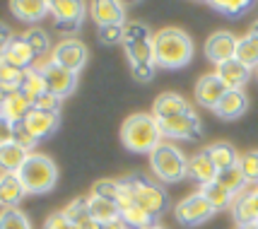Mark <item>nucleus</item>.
Here are the masks:
<instances>
[{
  "label": "nucleus",
  "instance_id": "obj_1",
  "mask_svg": "<svg viewBox=\"0 0 258 229\" xmlns=\"http://www.w3.org/2000/svg\"><path fill=\"white\" fill-rule=\"evenodd\" d=\"M193 58V39L183 29L167 27L155 34V63L159 68L181 70Z\"/></svg>",
  "mask_w": 258,
  "mask_h": 229
},
{
  "label": "nucleus",
  "instance_id": "obj_2",
  "mask_svg": "<svg viewBox=\"0 0 258 229\" xmlns=\"http://www.w3.org/2000/svg\"><path fill=\"white\" fill-rule=\"evenodd\" d=\"M162 130L152 114H133L121 126V142L128 152L135 155H152L162 145Z\"/></svg>",
  "mask_w": 258,
  "mask_h": 229
},
{
  "label": "nucleus",
  "instance_id": "obj_3",
  "mask_svg": "<svg viewBox=\"0 0 258 229\" xmlns=\"http://www.w3.org/2000/svg\"><path fill=\"white\" fill-rule=\"evenodd\" d=\"M150 167L162 183H179L188 176V157L171 142H162L150 155Z\"/></svg>",
  "mask_w": 258,
  "mask_h": 229
},
{
  "label": "nucleus",
  "instance_id": "obj_4",
  "mask_svg": "<svg viewBox=\"0 0 258 229\" xmlns=\"http://www.w3.org/2000/svg\"><path fill=\"white\" fill-rule=\"evenodd\" d=\"M121 181H123L125 188L131 191L135 205L147 210L150 215L159 217V215L169 207L167 191H164L159 183L152 181V179H147V176H143V174H133V176H125V179H121Z\"/></svg>",
  "mask_w": 258,
  "mask_h": 229
},
{
  "label": "nucleus",
  "instance_id": "obj_5",
  "mask_svg": "<svg viewBox=\"0 0 258 229\" xmlns=\"http://www.w3.org/2000/svg\"><path fill=\"white\" fill-rule=\"evenodd\" d=\"M123 48L131 60V68L135 65H157L155 63V34L143 22H125L123 27Z\"/></svg>",
  "mask_w": 258,
  "mask_h": 229
},
{
  "label": "nucleus",
  "instance_id": "obj_6",
  "mask_svg": "<svg viewBox=\"0 0 258 229\" xmlns=\"http://www.w3.org/2000/svg\"><path fill=\"white\" fill-rule=\"evenodd\" d=\"M20 179H22L27 193H48L58 183V169L51 157L32 152L29 160L20 169Z\"/></svg>",
  "mask_w": 258,
  "mask_h": 229
},
{
  "label": "nucleus",
  "instance_id": "obj_7",
  "mask_svg": "<svg viewBox=\"0 0 258 229\" xmlns=\"http://www.w3.org/2000/svg\"><path fill=\"white\" fill-rule=\"evenodd\" d=\"M213 212L215 207L208 203V198L201 191L191 193L188 198H183L179 205L174 207V217L183 227H198V224H203V222H208L213 217Z\"/></svg>",
  "mask_w": 258,
  "mask_h": 229
},
{
  "label": "nucleus",
  "instance_id": "obj_8",
  "mask_svg": "<svg viewBox=\"0 0 258 229\" xmlns=\"http://www.w3.org/2000/svg\"><path fill=\"white\" fill-rule=\"evenodd\" d=\"M159 130L162 135L169 140H196L201 137V118L196 111L191 114H179V116H169V118H159Z\"/></svg>",
  "mask_w": 258,
  "mask_h": 229
},
{
  "label": "nucleus",
  "instance_id": "obj_9",
  "mask_svg": "<svg viewBox=\"0 0 258 229\" xmlns=\"http://www.w3.org/2000/svg\"><path fill=\"white\" fill-rule=\"evenodd\" d=\"M87 58H90L87 46L82 44L80 39H73V36H70V39H63V41L53 48V53H51V60H53V63H58L60 68L70 70V72H75V75L87 65Z\"/></svg>",
  "mask_w": 258,
  "mask_h": 229
},
{
  "label": "nucleus",
  "instance_id": "obj_10",
  "mask_svg": "<svg viewBox=\"0 0 258 229\" xmlns=\"http://www.w3.org/2000/svg\"><path fill=\"white\" fill-rule=\"evenodd\" d=\"M34 109L32 99L22 94V92H10V94H3V104H0V116L5 121L8 128H15L24 123V118L29 116V111Z\"/></svg>",
  "mask_w": 258,
  "mask_h": 229
},
{
  "label": "nucleus",
  "instance_id": "obj_11",
  "mask_svg": "<svg viewBox=\"0 0 258 229\" xmlns=\"http://www.w3.org/2000/svg\"><path fill=\"white\" fill-rule=\"evenodd\" d=\"M51 15H53V22L58 29H66V32H75L82 20H85V3L78 0H56L51 3Z\"/></svg>",
  "mask_w": 258,
  "mask_h": 229
},
{
  "label": "nucleus",
  "instance_id": "obj_12",
  "mask_svg": "<svg viewBox=\"0 0 258 229\" xmlns=\"http://www.w3.org/2000/svg\"><path fill=\"white\" fill-rule=\"evenodd\" d=\"M39 70L44 72L48 92L58 94L60 99L68 97L70 92H75V87H78V75H75V72H70V70H66V68H60V65L53 63V60H48V63L41 65Z\"/></svg>",
  "mask_w": 258,
  "mask_h": 229
},
{
  "label": "nucleus",
  "instance_id": "obj_13",
  "mask_svg": "<svg viewBox=\"0 0 258 229\" xmlns=\"http://www.w3.org/2000/svg\"><path fill=\"white\" fill-rule=\"evenodd\" d=\"M227 87L225 82L220 80L215 72H208V75H203V78H198V82H196V102L201 104L203 109H217V104L222 102V97L227 94Z\"/></svg>",
  "mask_w": 258,
  "mask_h": 229
},
{
  "label": "nucleus",
  "instance_id": "obj_14",
  "mask_svg": "<svg viewBox=\"0 0 258 229\" xmlns=\"http://www.w3.org/2000/svg\"><path fill=\"white\" fill-rule=\"evenodd\" d=\"M236 44H239V39L234 34L217 32L205 41V56H208V60H213L215 65H222V63L236 56Z\"/></svg>",
  "mask_w": 258,
  "mask_h": 229
},
{
  "label": "nucleus",
  "instance_id": "obj_15",
  "mask_svg": "<svg viewBox=\"0 0 258 229\" xmlns=\"http://www.w3.org/2000/svg\"><path fill=\"white\" fill-rule=\"evenodd\" d=\"M90 15L97 27H123L125 24V8L116 0H97L90 5Z\"/></svg>",
  "mask_w": 258,
  "mask_h": 229
},
{
  "label": "nucleus",
  "instance_id": "obj_16",
  "mask_svg": "<svg viewBox=\"0 0 258 229\" xmlns=\"http://www.w3.org/2000/svg\"><path fill=\"white\" fill-rule=\"evenodd\" d=\"M58 123H60V116L51 114V111H39V109H32L29 116L24 118V128L32 133L39 142L51 137L58 130Z\"/></svg>",
  "mask_w": 258,
  "mask_h": 229
},
{
  "label": "nucleus",
  "instance_id": "obj_17",
  "mask_svg": "<svg viewBox=\"0 0 258 229\" xmlns=\"http://www.w3.org/2000/svg\"><path fill=\"white\" fill-rule=\"evenodd\" d=\"M215 75L225 82V87L229 92L232 90H244V85L251 80V68H246L241 60H227L222 65H215Z\"/></svg>",
  "mask_w": 258,
  "mask_h": 229
},
{
  "label": "nucleus",
  "instance_id": "obj_18",
  "mask_svg": "<svg viewBox=\"0 0 258 229\" xmlns=\"http://www.w3.org/2000/svg\"><path fill=\"white\" fill-rule=\"evenodd\" d=\"M217 167L213 164L210 160V155H208V149H203V152H196L193 157H188V179H193L196 183H201L203 186H208V183H215L217 181Z\"/></svg>",
  "mask_w": 258,
  "mask_h": 229
},
{
  "label": "nucleus",
  "instance_id": "obj_19",
  "mask_svg": "<svg viewBox=\"0 0 258 229\" xmlns=\"http://www.w3.org/2000/svg\"><path fill=\"white\" fill-rule=\"evenodd\" d=\"M191 104L186 102L181 94L176 92H164V94H159L155 104H152V116L155 118H169V116H179V114H191Z\"/></svg>",
  "mask_w": 258,
  "mask_h": 229
},
{
  "label": "nucleus",
  "instance_id": "obj_20",
  "mask_svg": "<svg viewBox=\"0 0 258 229\" xmlns=\"http://www.w3.org/2000/svg\"><path fill=\"white\" fill-rule=\"evenodd\" d=\"M232 215L239 227H253L258 224V198L253 191H244V193L234 198L232 205Z\"/></svg>",
  "mask_w": 258,
  "mask_h": 229
},
{
  "label": "nucleus",
  "instance_id": "obj_21",
  "mask_svg": "<svg viewBox=\"0 0 258 229\" xmlns=\"http://www.w3.org/2000/svg\"><path fill=\"white\" fill-rule=\"evenodd\" d=\"M32 152H27L24 147H20L10 135L0 142V167L10 174H20V169L24 167V162L29 160Z\"/></svg>",
  "mask_w": 258,
  "mask_h": 229
},
{
  "label": "nucleus",
  "instance_id": "obj_22",
  "mask_svg": "<svg viewBox=\"0 0 258 229\" xmlns=\"http://www.w3.org/2000/svg\"><path fill=\"white\" fill-rule=\"evenodd\" d=\"M34 51L29 48V44L24 41V36H17L10 46L3 48V63H8L12 68H20V70H32L34 63Z\"/></svg>",
  "mask_w": 258,
  "mask_h": 229
},
{
  "label": "nucleus",
  "instance_id": "obj_23",
  "mask_svg": "<svg viewBox=\"0 0 258 229\" xmlns=\"http://www.w3.org/2000/svg\"><path fill=\"white\" fill-rule=\"evenodd\" d=\"M248 109V99L244 90H232L227 92L225 97H222V102L217 104V109H215V114L220 116L222 121H236L239 116H244V111Z\"/></svg>",
  "mask_w": 258,
  "mask_h": 229
},
{
  "label": "nucleus",
  "instance_id": "obj_24",
  "mask_svg": "<svg viewBox=\"0 0 258 229\" xmlns=\"http://www.w3.org/2000/svg\"><path fill=\"white\" fill-rule=\"evenodd\" d=\"M10 10L12 15L20 20V22H39L41 17H46V15H51V3H46V0H15V3H10Z\"/></svg>",
  "mask_w": 258,
  "mask_h": 229
},
{
  "label": "nucleus",
  "instance_id": "obj_25",
  "mask_svg": "<svg viewBox=\"0 0 258 229\" xmlns=\"http://www.w3.org/2000/svg\"><path fill=\"white\" fill-rule=\"evenodd\" d=\"M24 195H27V188H24L20 174L3 172V176H0V203H3V207H15Z\"/></svg>",
  "mask_w": 258,
  "mask_h": 229
},
{
  "label": "nucleus",
  "instance_id": "obj_26",
  "mask_svg": "<svg viewBox=\"0 0 258 229\" xmlns=\"http://www.w3.org/2000/svg\"><path fill=\"white\" fill-rule=\"evenodd\" d=\"M87 207H90V215L97 219L99 224L121 219V210H118V205H116L113 200L99 198V195H94V193H90V198H87Z\"/></svg>",
  "mask_w": 258,
  "mask_h": 229
},
{
  "label": "nucleus",
  "instance_id": "obj_27",
  "mask_svg": "<svg viewBox=\"0 0 258 229\" xmlns=\"http://www.w3.org/2000/svg\"><path fill=\"white\" fill-rule=\"evenodd\" d=\"M66 217L75 224V229H101V224L90 215V207H87V198H78L73 200L70 205L63 210Z\"/></svg>",
  "mask_w": 258,
  "mask_h": 229
},
{
  "label": "nucleus",
  "instance_id": "obj_28",
  "mask_svg": "<svg viewBox=\"0 0 258 229\" xmlns=\"http://www.w3.org/2000/svg\"><path fill=\"white\" fill-rule=\"evenodd\" d=\"M208 155H210L213 164L217 167V172L234 169V167H239V160H241L229 142H213V145L208 147Z\"/></svg>",
  "mask_w": 258,
  "mask_h": 229
},
{
  "label": "nucleus",
  "instance_id": "obj_29",
  "mask_svg": "<svg viewBox=\"0 0 258 229\" xmlns=\"http://www.w3.org/2000/svg\"><path fill=\"white\" fill-rule=\"evenodd\" d=\"M236 60H241L246 68H258V39L253 34H244L236 44Z\"/></svg>",
  "mask_w": 258,
  "mask_h": 229
},
{
  "label": "nucleus",
  "instance_id": "obj_30",
  "mask_svg": "<svg viewBox=\"0 0 258 229\" xmlns=\"http://www.w3.org/2000/svg\"><path fill=\"white\" fill-rule=\"evenodd\" d=\"M20 92L22 94H27L29 99H32V104L44 94V92H48V87H46V78L44 72L39 68H32L24 72V80H22V87H20Z\"/></svg>",
  "mask_w": 258,
  "mask_h": 229
},
{
  "label": "nucleus",
  "instance_id": "obj_31",
  "mask_svg": "<svg viewBox=\"0 0 258 229\" xmlns=\"http://www.w3.org/2000/svg\"><path fill=\"white\" fill-rule=\"evenodd\" d=\"M201 193L208 198V203L215 207V212H217V210H227V207L234 205V195L229 193L227 188H222V186H220L217 181H215V183H208V186H203Z\"/></svg>",
  "mask_w": 258,
  "mask_h": 229
},
{
  "label": "nucleus",
  "instance_id": "obj_32",
  "mask_svg": "<svg viewBox=\"0 0 258 229\" xmlns=\"http://www.w3.org/2000/svg\"><path fill=\"white\" fill-rule=\"evenodd\" d=\"M217 183L222 186V188H227L229 193L234 195H241L244 193V188H246V176H244V172L239 169V167H234V169H227V172H220L217 174Z\"/></svg>",
  "mask_w": 258,
  "mask_h": 229
},
{
  "label": "nucleus",
  "instance_id": "obj_33",
  "mask_svg": "<svg viewBox=\"0 0 258 229\" xmlns=\"http://www.w3.org/2000/svg\"><path fill=\"white\" fill-rule=\"evenodd\" d=\"M121 219L125 222V227H133V229H152V227H157L155 224V215H150L147 210H143V207H128V210H123L121 212Z\"/></svg>",
  "mask_w": 258,
  "mask_h": 229
},
{
  "label": "nucleus",
  "instance_id": "obj_34",
  "mask_svg": "<svg viewBox=\"0 0 258 229\" xmlns=\"http://www.w3.org/2000/svg\"><path fill=\"white\" fill-rule=\"evenodd\" d=\"M24 72H27V70L12 68V65L0 60V87H3V94H10V92L20 90V87H22V80H24Z\"/></svg>",
  "mask_w": 258,
  "mask_h": 229
},
{
  "label": "nucleus",
  "instance_id": "obj_35",
  "mask_svg": "<svg viewBox=\"0 0 258 229\" xmlns=\"http://www.w3.org/2000/svg\"><path fill=\"white\" fill-rule=\"evenodd\" d=\"M0 229H32L29 219L24 212H20L17 207H3L0 215Z\"/></svg>",
  "mask_w": 258,
  "mask_h": 229
},
{
  "label": "nucleus",
  "instance_id": "obj_36",
  "mask_svg": "<svg viewBox=\"0 0 258 229\" xmlns=\"http://www.w3.org/2000/svg\"><path fill=\"white\" fill-rule=\"evenodd\" d=\"M213 10L222 12L225 17H241L246 10H251L248 0H215Z\"/></svg>",
  "mask_w": 258,
  "mask_h": 229
},
{
  "label": "nucleus",
  "instance_id": "obj_37",
  "mask_svg": "<svg viewBox=\"0 0 258 229\" xmlns=\"http://www.w3.org/2000/svg\"><path fill=\"white\" fill-rule=\"evenodd\" d=\"M24 41L29 44V48L34 51V56L41 58L44 53H48V48H51V41H48V34L41 32V29H29L27 34H24Z\"/></svg>",
  "mask_w": 258,
  "mask_h": 229
},
{
  "label": "nucleus",
  "instance_id": "obj_38",
  "mask_svg": "<svg viewBox=\"0 0 258 229\" xmlns=\"http://www.w3.org/2000/svg\"><path fill=\"white\" fill-rule=\"evenodd\" d=\"M92 193L99 195V198H106V200H118V193H121V181H111V179H101L92 186Z\"/></svg>",
  "mask_w": 258,
  "mask_h": 229
},
{
  "label": "nucleus",
  "instance_id": "obj_39",
  "mask_svg": "<svg viewBox=\"0 0 258 229\" xmlns=\"http://www.w3.org/2000/svg\"><path fill=\"white\" fill-rule=\"evenodd\" d=\"M239 169L244 172L248 183H258V152H246V155H241Z\"/></svg>",
  "mask_w": 258,
  "mask_h": 229
},
{
  "label": "nucleus",
  "instance_id": "obj_40",
  "mask_svg": "<svg viewBox=\"0 0 258 229\" xmlns=\"http://www.w3.org/2000/svg\"><path fill=\"white\" fill-rule=\"evenodd\" d=\"M10 137L15 140V142H17V145H20V147L27 149V152H32V149L39 145V140H36V137H34L32 133H29V130L24 128V123H20V126L10 128Z\"/></svg>",
  "mask_w": 258,
  "mask_h": 229
},
{
  "label": "nucleus",
  "instance_id": "obj_41",
  "mask_svg": "<svg viewBox=\"0 0 258 229\" xmlns=\"http://www.w3.org/2000/svg\"><path fill=\"white\" fill-rule=\"evenodd\" d=\"M58 106H60V97L53 94V92H44V94L34 102V109H39V111H51V114H58Z\"/></svg>",
  "mask_w": 258,
  "mask_h": 229
},
{
  "label": "nucleus",
  "instance_id": "obj_42",
  "mask_svg": "<svg viewBox=\"0 0 258 229\" xmlns=\"http://www.w3.org/2000/svg\"><path fill=\"white\" fill-rule=\"evenodd\" d=\"M123 27H101L99 29V41L101 44H106V46L123 44Z\"/></svg>",
  "mask_w": 258,
  "mask_h": 229
},
{
  "label": "nucleus",
  "instance_id": "obj_43",
  "mask_svg": "<svg viewBox=\"0 0 258 229\" xmlns=\"http://www.w3.org/2000/svg\"><path fill=\"white\" fill-rule=\"evenodd\" d=\"M44 229H75V224L66 217V212H53L44 222Z\"/></svg>",
  "mask_w": 258,
  "mask_h": 229
},
{
  "label": "nucleus",
  "instance_id": "obj_44",
  "mask_svg": "<svg viewBox=\"0 0 258 229\" xmlns=\"http://www.w3.org/2000/svg\"><path fill=\"white\" fill-rule=\"evenodd\" d=\"M131 70H133V78L138 82H150L155 78V65H135Z\"/></svg>",
  "mask_w": 258,
  "mask_h": 229
},
{
  "label": "nucleus",
  "instance_id": "obj_45",
  "mask_svg": "<svg viewBox=\"0 0 258 229\" xmlns=\"http://www.w3.org/2000/svg\"><path fill=\"white\" fill-rule=\"evenodd\" d=\"M101 229H125V222H123V219H116V222H106V224H101Z\"/></svg>",
  "mask_w": 258,
  "mask_h": 229
},
{
  "label": "nucleus",
  "instance_id": "obj_46",
  "mask_svg": "<svg viewBox=\"0 0 258 229\" xmlns=\"http://www.w3.org/2000/svg\"><path fill=\"white\" fill-rule=\"evenodd\" d=\"M248 34H253V36H256V39H258V20H256V22H253V27H251V32H248Z\"/></svg>",
  "mask_w": 258,
  "mask_h": 229
},
{
  "label": "nucleus",
  "instance_id": "obj_47",
  "mask_svg": "<svg viewBox=\"0 0 258 229\" xmlns=\"http://www.w3.org/2000/svg\"><path fill=\"white\" fill-rule=\"evenodd\" d=\"M239 229H258V224H253V227H239Z\"/></svg>",
  "mask_w": 258,
  "mask_h": 229
},
{
  "label": "nucleus",
  "instance_id": "obj_48",
  "mask_svg": "<svg viewBox=\"0 0 258 229\" xmlns=\"http://www.w3.org/2000/svg\"><path fill=\"white\" fill-rule=\"evenodd\" d=\"M253 75H256V82H258V68H256V70H253Z\"/></svg>",
  "mask_w": 258,
  "mask_h": 229
},
{
  "label": "nucleus",
  "instance_id": "obj_49",
  "mask_svg": "<svg viewBox=\"0 0 258 229\" xmlns=\"http://www.w3.org/2000/svg\"><path fill=\"white\" fill-rule=\"evenodd\" d=\"M253 193H256V198H258V188H256V191H253Z\"/></svg>",
  "mask_w": 258,
  "mask_h": 229
},
{
  "label": "nucleus",
  "instance_id": "obj_50",
  "mask_svg": "<svg viewBox=\"0 0 258 229\" xmlns=\"http://www.w3.org/2000/svg\"><path fill=\"white\" fill-rule=\"evenodd\" d=\"M152 229H164V227H152Z\"/></svg>",
  "mask_w": 258,
  "mask_h": 229
}]
</instances>
